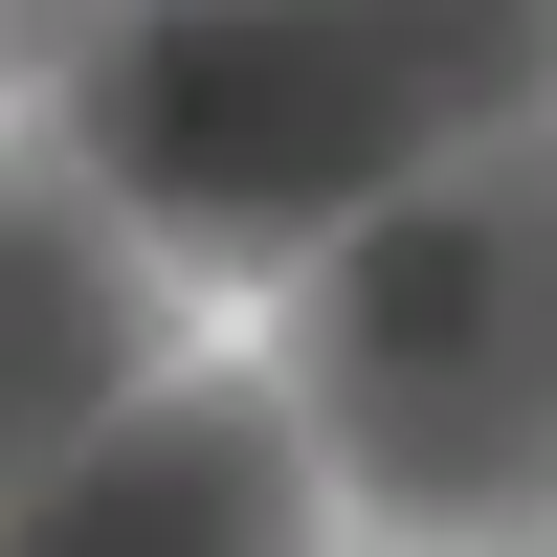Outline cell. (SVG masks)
Here are the masks:
<instances>
[{
	"label": "cell",
	"mask_w": 557,
	"mask_h": 557,
	"mask_svg": "<svg viewBox=\"0 0 557 557\" xmlns=\"http://www.w3.org/2000/svg\"><path fill=\"white\" fill-rule=\"evenodd\" d=\"M89 134L157 223L201 246H290V223H357L424 134H469L401 45H357L335 0H157V23L89 67Z\"/></svg>",
	"instance_id": "obj_1"
},
{
	"label": "cell",
	"mask_w": 557,
	"mask_h": 557,
	"mask_svg": "<svg viewBox=\"0 0 557 557\" xmlns=\"http://www.w3.org/2000/svg\"><path fill=\"white\" fill-rule=\"evenodd\" d=\"M312 424H335L380 491L491 513V491L535 469V223L513 201L357 223V268L312 290Z\"/></svg>",
	"instance_id": "obj_2"
},
{
	"label": "cell",
	"mask_w": 557,
	"mask_h": 557,
	"mask_svg": "<svg viewBox=\"0 0 557 557\" xmlns=\"http://www.w3.org/2000/svg\"><path fill=\"white\" fill-rule=\"evenodd\" d=\"M134 535H290V446L246 401H134L89 469L23 491V557H134Z\"/></svg>",
	"instance_id": "obj_3"
},
{
	"label": "cell",
	"mask_w": 557,
	"mask_h": 557,
	"mask_svg": "<svg viewBox=\"0 0 557 557\" xmlns=\"http://www.w3.org/2000/svg\"><path fill=\"white\" fill-rule=\"evenodd\" d=\"M112 357H134L112 268H89L45 201H0V469H45L67 424H112Z\"/></svg>",
	"instance_id": "obj_4"
}]
</instances>
